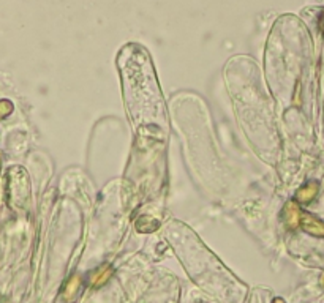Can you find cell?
<instances>
[{"mask_svg":"<svg viewBox=\"0 0 324 303\" xmlns=\"http://www.w3.org/2000/svg\"><path fill=\"white\" fill-rule=\"evenodd\" d=\"M274 303H285V302H283V300H280V298H278V300H275Z\"/></svg>","mask_w":324,"mask_h":303,"instance_id":"cell-2","label":"cell"},{"mask_svg":"<svg viewBox=\"0 0 324 303\" xmlns=\"http://www.w3.org/2000/svg\"><path fill=\"white\" fill-rule=\"evenodd\" d=\"M13 110V106H12V103L10 101H0V118L2 117H5V116H8L10 112Z\"/></svg>","mask_w":324,"mask_h":303,"instance_id":"cell-1","label":"cell"}]
</instances>
